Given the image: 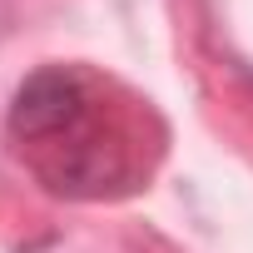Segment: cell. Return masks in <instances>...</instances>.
I'll use <instances>...</instances> for the list:
<instances>
[{"label": "cell", "instance_id": "6da1fadb", "mask_svg": "<svg viewBox=\"0 0 253 253\" xmlns=\"http://www.w3.org/2000/svg\"><path fill=\"white\" fill-rule=\"evenodd\" d=\"M5 134L25 174L55 199H124L164 159V124L89 65H40L10 99Z\"/></svg>", "mask_w": 253, "mask_h": 253}]
</instances>
